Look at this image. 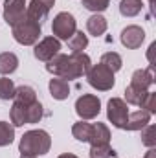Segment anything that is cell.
Listing matches in <instances>:
<instances>
[{"mask_svg":"<svg viewBox=\"0 0 156 158\" xmlns=\"http://www.w3.org/2000/svg\"><path fill=\"white\" fill-rule=\"evenodd\" d=\"M92 66V61L86 53H72V55H64V53H57L53 59L48 61L46 70L50 74H53L55 77L61 79H79L81 76H86L88 68Z\"/></svg>","mask_w":156,"mask_h":158,"instance_id":"obj_1","label":"cell"},{"mask_svg":"<svg viewBox=\"0 0 156 158\" xmlns=\"http://www.w3.org/2000/svg\"><path fill=\"white\" fill-rule=\"evenodd\" d=\"M51 147V138L46 131L35 129V131H28L24 132V136L20 138L18 143V151L22 156H40L46 155Z\"/></svg>","mask_w":156,"mask_h":158,"instance_id":"obj_2","label":"cell"},{"mask_svg":"<svg viewBox=\"0 0 156 158\" xmlns=\"http://www.w3.org/2000/svg\"><path fill=\"white\" fill-rule=\"evenodd\" d=\"M40 28H42V26L37 24L35 20L24 17L22 20H18V22L13 26V37H15V40H17L18 44H22V46L37 44L40 33H42Z\"/></svg>","mask_w":156,"mask_h":158,"instance_id":"obj_3","label":"cell"},{"mask_svg":"<svg viewBox=\"0 0 156 158\" xmlns=\"http://www.w3.org/2000/svg\"><path fill=\"white\" fill-rule=\"evenodd\" d=\"M86 79H88V85L94 86L96 90H101V92H107L114 86L116 79H114V72H110L107 66H103L101 63L99 64H92L86 72Z\"/></svg>","mask_w":156,"mask_h":158,"instance_id":"obj_4","label":"cell"},{"mask_svg":"<svg viewBox=\"0 0 156 158\" xmlns=\"http://www.w3.org/2000/svg\"><path fill=\"white\" fill-rule=\"evenodd\" d=\"M51 31L53 37L59 40H70V37L77 31V22L76 17L68 11H61L59 15H55L53 22H51Z\"/></svg>","mask_w":156,"mask_h":158,"instance_id":"obj_5","label":"cell"},{"mask_svg":"<svg viewBox=\"0 0 156 158\" xmlns=\"http://www.w3.org/2000/svg\"><path fill=\"white\" fill-rule=\"evenodd\" d=\"M101 110V101L94 94H83L76 101V112L83 119H94Z\"/></svg>","mask_w":156,"mask_h":158,"instance_id":"obj_6","label":"cell"},{"mask_svg":"<svg viewBox=\"0 0 156 158\" xmlns=\"http://www.w3.org/2000/svg\"><path fill=\"white\" fill-rule=\"evenodd\" d=\"M107 116L112 121V125L117 129H125L127 127V119H129V109L127 103L121 98H112L107 105Z\"/></svg>","mask_w":156,"mask_h":158,"instance_id":"obj_7","label":"cell"},{"mask_svg":"<svg viewBox=\"0 0 156 158\" xmlns=\"http://www.w3.org/2000/svg\"><path fill=\"white\" fill-rule=\"evenodd\" d=\"M26 17V0H6L4 2V20L11 28Z\"/></svg>","mask_w":156,"mask_h":158,"instance_id":"obj_8","label":"cell"},{"mask_svg":"<svg viewBox=\"0 0 156 158\" xmlns=\"http://www.w3.org/2000/svg\"><path fill=\"white\" fill-rule=\"evenodd\" d=\"M59 50H61V42H59V39H55V37H46V39L40 40L39 44H35L33 55H35L39 61L48 63L50 59H53V57L59 53Z\"/></svg>","mask_w":156,"mask_h":158,"instance_id":"obj_9","label":"cell"},{"mask_svg":"<svg viewBox=\"0 0 156 158\" xmlns=\"http://www.w3.org/2000/svg\"><path fill=\"white\" fill-rule=\"evenodd\" d=\"M53 4H55V0H31L30 6L26 7V17L42 26V22L48 19V13Z\"/></svg>","mask_w":156,"mask_h":158,"instance_id":"obj_10","label":"cell"},{"mask_svg":"<svg viewBox=\"0 0 156 158\" xmlns=\"http://www.w3.org/2000/svg\"><path fill=\"white\" fill-rule=\"evenodd\" d=\"M145 39V31L140 26H127L121 31V44L129 50H136L142 46V42Z\"/></svg>","mask_w":156,"mask_h":158,"instance_id":"obj_11","label":"cell"},{"mask_svg":"<svg viewBox=\"0 0 156 158\" xmlns=\"http://www.w3.org/2000/svg\"><path fill=\"white\" fill-rule=\"evenodd\" d=\"M154 77H153V68H147V70H136L130 77V85L132 88L136 90H142V92H149V86H153Z\"/></svg>","mask_w":156,"mask_h":158,"instance_id":"obj_12","label":"cell"},{"mask_svg":"<svg viewBox=\"0 0 156 158\" xmlns=\"http://www.w3.org/2000/svg\"><path fill=\"white\" fill-rule=\"evenodd\" d=\"M151 121V114L143 109L136 110V112H129V119H127V131H142L145 125H149Z\"/></svg>","mask_w":156,"mask_h":158,"instance_id":"obj_13","label":"cell"},{"mask_svg":"<svg viewBox=\"0 0 156 158\" xmlns=\"http://www.w3.org/2000/svg\"><path fill=\"white\" fill-rule=\"evenodd\" d=\"M110 142V131L105 123H94L92 125V136H90V145H107Z\"/></svg>","mask_w":156,"mask_h":158,"instance_id":"obj_14","label":"cell"},{"mask_svg":"<svg viewBox=\"0 0 156 158\" xmlns=\"http://www.w3.org/2000/svg\"><path fill=\"white\" fill-rule=\"evenodd\" d=\"M50 94L53 96V99H66L70 96V85L66 79H61V77H53L50 81Z\"/></svg>","mask_w":156,"mask_h":158,"instance_id":"obj_15","label":"cell"},{"mask_svg":"<svg viewBox=\"0 0 156 158\" xmlns=\"http://www.w3.org/2000/svg\"><path fill=\"white\" fill-rule=\"evenodd\" d=\"M107 19L103 17V15H99V13H96V15H92L88 20H86V30H88V33L90 35H94V37H99V35H103L105 31H107Z\"/></svg>","mask_w":156,"mask_h":158,"instance_id":"obj_16","label":"cell"},{"mask_svg":"<svg viewBox=\"0 0 156 158\" xmlns=\"http://www.w3.org/2000/svg\"><path fill=\"white\" fill-rule=\"evenodd\" d=\"M28 107L30 105H22V103H13L9 116H11V125L13 127H22L28 123Z\"/></svg>","mask_w":156,"mask_h":158,"instance_id":"obj_17","label":"cell"},{"mask_svg":"<svg viewBox=\"0 0 156 158\" xmlns=\"http://www.w3.org/2000/svg\"><path fill=\"white\" fill-rule=\"evenodd\" d=\"M18 68V57L13 52H4L0 53V74L9 76Z\"/></svg>","mask_w":156,"mask_h":158,"instance_id":"obj_18","label":"cell"},{"mask_svg":"<svg viewBox=\"0 0 156 158\" xmlns=\"http://www.w3.org/2000/svg\"><path fill=\"white\" fill-rule=\"evenodd\" d=\"M17 103H22V105H31L37 101V92L28 86V85H22L18 88H15V98H13Z\"/></svg>","mask_w":156,"mask_h":158,"instance_id":"obj_19","label":"cell"},{"mask_svg":"<svg viewBox=\"0 0 156 158\" xmlns=\"http://www.w3.org/2000/svg\"><path fill=\"white\" fill-rule=\"evenodd\" d=\"M72 134H74V138L79 140V142H90V136H92V123H86V121H77V123H74Z\"/></svg>","mask_w":156,"mask_h":158,"instance_id":"obj_20","label":"cell"},{"mask_svg":"<svg viewBox=\"0 0 156 158\" xmlns=\"http://www.w3.org/2000/svg\"><path fill=\"white\" fill-rule=\"evenodd\" d=\"M143 4L142 0H121L119 2V13L123 17H136L142 11Z\"/></svg>","mask_w":156,"mask_h":158,"instance_id":"obj_21","label":"cell"},{"mask_svg":"<svg viewBox=\"0 0 156 158\" xmlns=\"http://www.w3.org/2000/svg\"><path fill=\"white\" fill-rule=\"evenodd\" d=\"M101 64L107 66L110 72H117V70H121L123 61H121V55L119 53H116V52H107V53L101 55Z\"/></svg>","mask_w":156,"mask_h":158,"instance_id":"obj_22","label":"cell"},{"mask_svg":"<svg viewBox=\"0 0 156 158\" xmlns=\"http://www.w3.org/2000/svg\"><path fill=\"white\" fill-rule=\"evenodd\" d=\"M68 46H70V50H72V53H81L86 46H88V37L83 33V31H76L70 40H68Z\"/></svg>","mask_w":156,"mask_h":158,"instance_id":"obj_23","label":"cell"},{"mask_svg":"<svg viewBox=\"0 0 156 158\" xmlns=\"http://www.w3.org/2000/svg\"><path fill=\"white\" fill-rule=\"evenodd\" d=\"M15 140V127L7 121H0V147L9 145Z\"/></svg>","mask_w":156,"mask_h":158,"instance_id":"obj_24","label":"cell"},{"mask_svg":"<svg viewBox=\"0 0 156 158\" xmlns=\"http://www.w3.org/2000/svg\"><path fill=\"white\" fill-rule=\"evenodd\" d=\"M117 153L110 147V143L107 145H92L90 147V158H114Z\"/></svg>","mask_w":156,"mask_h":158,"instance_id":"obj_25","label":"cell"},{"mask_svg":"<svg viewBox=\"0 0 156 158\" xmlns=\"http://www.w3.org/2000/svg\"><path fill=\"white\" fill-rule=\"evenodd\" d=\"M15 83L7 77H2L0 79V99L7 101V99H13L15 98Z\"/></svg>","mask_w":156,"mask_h":158,"instance_id":"obj_26","label":"cell"},{"mask_svg":"<svg viewBox=\"0 0 156 158\" xmlns=\"http://www.w3.org/2000/svg\"><path fill=\"white\" fill-rule=\"evenodd\" d=\"M145 96H147V92L136 90V88H132V86H127V88H125V99H127L129 105H136V107H140Z\"/></svg>","mask_w":156,"mask_h":158,"instance_id":"obj_27","label":"cell"},{"mask_svg":"<svg viewBox=\"0 0 156 158\" xmlns=\"http://www.w3.org/2000/svg\"><path fill=\"white\" fill-rule=\"evenodd\" d=\"M142 143L147 145L149 149L156 145V127L154 125H145L142 129Z\"/></svg>","mask_w":156,"mask_h":158,"instance_id":"obj_28","label":"cell"},{"mask_svg":"<svg viewBox=\"0 0 156 158\" xmlns=\"http://www.w3.org/2000/svg\"><path fill=\"white\" fill-rule=\"evenodd\" d=\"M42 116H44V110H42V105L39 101H35L28 107V123H39Z\"/></svg>","mask_w":156,"mask_h":158,"instance_id":"obj_29","label":"cell"},{"mask_svg":"<svg viewBox=\"0 0 156 158\" xmlns=\"http://www.w3.org/2000/svg\"><path fill=\"white\" fill-rule=\"evenodd\" d=\"M110 0H83V6L88 9V11H94V13H101L109 7Z\"/></svg>","mask_w":156,"mask_h":158,"instance_id":"obj_30","label":"cell"},{"mask_svg":"<svg viewBox=\"0 0 156 158\" xmlns=\"http://www.w3.org/2000/svg\"><path fill=\"white\" fill-rule=\"evenodd\" d=\"M140 109L147 110L149 114H154V112H156V94H154V92H147V96L143 98V101H142Z\"/></svg>","mask_w":156,"mask_h":158,"instance_id":"obj_31","label":"cell"},{"mask_svg":"<svg viewBox=\"0 0 156 158\" xmlns=\"http://www.w3.org/2000/svg\"><path fill=\"white\" fill-rule=\"evenodd\" d=\"M145 158H156V151L151 147L149 151H147V155H145Z\"/></svg>","mask_w":156,"mask_h":158,"instance_id":"obj_32","label":"cell"},{"mask_svg":"<svg viewBox=\"0 0 156 158\" xmlns=\"http://www.w3.org/2000/svg\"><path fill=\"white\" fill-rule=\"evenodd\" d=\"M57 158H77V156L72 155V153H64V155H61V156H57Z\"/></svg>","mask_w":156,"mask_h":158,"instance_id":"obj_33","label":"cell"},{"mask_svg":"<svg viewBox=\"0 0 156 158\" xmlns=\"http://www.w3.org/2000/svg\"><path fill=\"white\" fill-rule=\"evenodd\" d=\"M20 158H35V156H20Z\"/></svg>","mask_w":156,"mask_h":158,"instance_id":"obj_34","label":"cell"},{"mask_svg":"<svg viewBox=\"0 0 156 158\" xmlns=\"http://www.w3.org/2000/svg\"><path fill=\"white\" fill-rule=\"evenodd\" d=\"M149 4H153V0H149Z\"/></svg>","mask_w":156,"mask_h":158,"instance_id":"obj_35","label":"cell"}]
</instances>
